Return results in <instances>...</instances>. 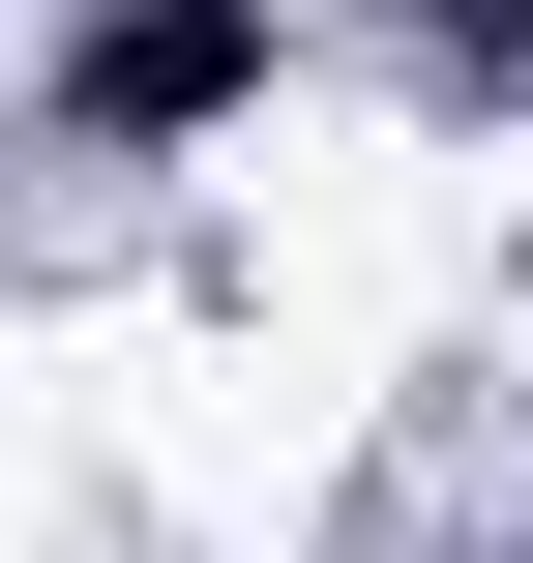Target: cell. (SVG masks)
Segmentation results:
<instances>
[{"label": "cell", "instance_id": "6da1fadb", "mask_svg": "<svg viewBox=\"0 0 533 563\" xmlns=\"http://www.w3.org/2000/svg\"><path fill=\"white\" fill-rule=\"evenodd\" d=\"M237 89H267V0H119V30L59 59L89 148H178V119H237Z\"/></svg>", "mask_w": 533, "mask_h": 563}]
</instances>
